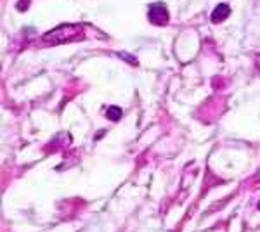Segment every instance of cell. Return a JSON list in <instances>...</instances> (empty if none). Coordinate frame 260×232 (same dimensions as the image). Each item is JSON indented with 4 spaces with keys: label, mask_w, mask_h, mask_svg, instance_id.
I'll return each instance as SVG.
<instances>
[{
    "label": "cell",
    "mask_w": 260,
    "mask_h": 232,
    "mask_svg": "<svg viewBox=\"0 0 260 232\" xmlns=\"http://www.w3.org/2000/svg\"><path fill=\"white\" fill-rule=\"evenodd\" d=\"M148 19L151 24H156V26H167L170 21L168 9L163 4H153L148 11Z\"/></svg>",
    "instance_id": "obj_2"
},
{
    "label": "cell",
    "mask_w": 260,
    "mask_h": 232,
    "mask_svg": "<svg viewBox=\"0 0 260 232\" xmlns=\"http://www.w3.org/2000/svg\"><path fill=\"white\" fill-rule=\"evenodd\" d=\"M259 210H260V203H259Z\"/></svg>",
    "instance_id": "obj_8"
},
{
    "label": "cell",
    "mask_w": 260,
    "mask_h": 232,
    "mask_svg": "<svg viewBox=\"0 0 260 232\" xmlns=\"http://www.w3.org/2000/svg\"><path fill=\"white\" fill-rule=\"evenodd\" d=\"M252 180H253V182H260V168H259V170H257V173H255V177H253V178H252Z\"/></svg>",
    "instance_id": "obj_6"
},
{
    "label": "cell",
    "mask_w": 260,
    "mask_h": 232,
    "mask_svg": "<svg viewBox=\"0 0 260 232\" xmlns=\"http://www.w3.org/2000/svg\"><path fill=\"white\" fill-rule=\"evenodd\" d=\"M24 4H30V0H21L19 5H18V9H19V11H26L28 5H24Z\"/></svg>",
    "instance_id": "obj_5"
},
{
    "label": "cell",
    "mask_w": 260,
    "mask_h": 232,
    "mask_svg": "<svg viewBox=\"0 0 260 232\" xmlns=\"http://www.w3.org/2000/svg\"><path fill=\"white\" fill-rule=\"evenodd\" d=\"M255 66H257V70L260 71V54H257V57H255Z\"/></svg>",
    "instance_id": "obj_7"
},
{
    "label": "cell",
    "mask_w": 260,
    "mask_h": 232,
    "mask_svg": "<svg viewBox=\"0 0 260 232\" xmlns=\"http://www.w3.org/2000/svg\"><path fill=\"white\" fill-rule=\"evenodd\" d=\"M229 14H231V7H229L227 4H219L215 9H213L210 19H212V23L219 24V23H222L224 19H227Z\"/></svg>",
    "instance_id": "obj_3"
},
{
    "label": "cell",
    "mask_w": 260,
    "mask_h": 232,
    "mask_svg": "<svg viewBox=\"0 0 260 232\" xmlns=\"http://www.w3.org/2000/svg\"><path fill=\"white\" fill-rule=\"evenodd\" d=\"M85 38V28L82 24H61L42 36V42L47 45H63V43L78 42Z\"/></svg>",
    "instance_id": "obj_1"
},
{
    "label": "cell",
    "mask_w": 260,
    "mask_h": 232,
    "mask_svg": "<svg viewBox=\"0 0 260 232\" xmlns=\"http://www.w3.org/2000/svg\"><path fill=\"white\" fill-rule=\"evenodd\" d=\"M122 114H123V111L120 109L118 106H111V107H108V111H106V118L111 120V122H118V120L122 118Z\"/></svg>",
    "instance_id": "obj_4"
}]
</instances>
